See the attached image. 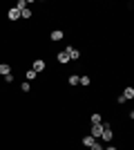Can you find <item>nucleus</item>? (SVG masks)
<instances>
[{
    "label": "nucleus",
    "instance_id": "1",
    "mask_svg": "<svg viewBox=\"0 0 134 150\" xmlns=\"http://www.w3.org/2000/svg\"><path fill=\"white\" fill-rule=\"evenodd\" d=\"M105 125H107V123H92V134H89V137H94V139H101L103 130H105Z\"/></svg>",
    "mask_w": 134,
    "mask_h": 150
},
{
    "label": "nucleus",
    "instance_id": "2",
    "mask_svg": "<svg viewBox=\"0 0 134 150\" xmlns=\"http://www.w3.org/2000/svg\"><path fill=\"white\" fill-rule=\"evenodd\" d=\"M65 52H67L69 61H78V58H81V52H78L76 47H65Z\"/></svg>",
    "mask_w": 134,
    "mask_h": 150
},
{
    "label": "nucleus",
    "instance_id": "3",
    "mask_svg": "<svg viewBox=\"0 0 134 150\" xmlns=\"http://www.w3.org/2000/svg\"><path fill=\"white\" fill-rule=\"evenodd\" d=\"M112 137H114V132H112V128H109V125H105V130H103L101 139H103V141H107V144H112Z\"/></svg>",
    "mask_w": 134,
    "mask_h": 150
},
{
    "label": "nucleus",
    "instance_id": "4",
    "mask_svg": "<svg viewBox=\"0 0 134 150\" xmlns=\"http://www.w3.org/2000/svg\"><path fill=\"white\" fill-rule=\"evenodd\" d=\"M45 67H47V65H45V61H34V65H32V69L34 72H36V74H40V72H45Z\"/></svg>",
    "mask_w": 134,
    "mask_h": 150
},
{
    "label": "nucleus",
    "instance_id": "5",
    "mask_svg": "<svg viewBox=\"0 0 134 150\" xmlns=\"http://www.w3.org/2000/svg\"><path fill=\"white\" fill-rule=\"evenodd\" d=\"M49 38H51V40H63V38H65V31L63 29H54L49 34Z\"/></svg>",
    "mask_w": 134,
    "mask_h": 150
},
{
    "label": "nucleus",
    "instance_id": "6",
    "mask_svg": "<svg viewBox=\"0 0 134 150\" xmlns=\"http://www.w3.org/2000/svg\"><path fill=\"white\" fill-rule=\"evenodd\" d=\"M121 96H123L125 101H132V99H134V88H125V90H123V94H121Z\"/></svg>",
    "mask_w": 134,
    "mask_h": 150
},
{
    "label": "nucleus",
    "instance_id": "7",
    "mask_svg": "<svg viewBox=\"0 0 134 150\" xmlns=\"http://www.w3.org/2000/svg\"><path fill=\"white\" fill-rule=\"evenodd\" d=\"M7 16H9V20H18L20 18V11L16 9V7H11V9L7 11Z\"/></svg>",
    "mask_w": 134,
    "mask_h": 150
},
{
    "label": "nucleus",
    "instance_id": "8",
    "mask_svg": "<svg viewBox=\"0 0 134 150\" xmlns=\"http://www.w3.org/2000/svg\"><path fill=\"white\" fill-rule=\"evenodd\" d=\"M0 74H2V76L11 74V65H9V63H0Z\"/></svg>",
    "mask_w": 134,
    "mask_h": 150
},
{
    "label": "nucleus",
    "instance_id": "9",
    "mask_svg": "<svg viewBox=\"0 0 134 150\" xmlns=\"http://www.w3.org/2000/svg\"><path fill=\"white\" fill-rule=\"evenodd\" d=\"M56 58H58V63H63V65H65V63H69V56H67V52H65V50H63V52H58V56H56Z\"/></svg>",
    "mask_w": 134,
    "mask_h": 150
},
{
    "label": "nucleus",
    "instance_id": "10",
    "mask_svg": "<svg viewBox=\"0 0 134 150\" xmlns=\"http://www.w3.org/2000/svg\"><path fill=\"white\" fill-rule=\"evenodd\" d=\"M94 141H96V139L89 137V134H87V137H83V146H85V148H92V144H94Z\"/></svg>",
    "mask_w": 134,
    "mask_h": 150
},
{
    "label": "nucleus",
    "instance_id": "11",
    "mask_svg": "<svg viewBox=\"0 0 134 150\" xmlns=\"http://www.w3.org/2000/svg\"><path fill=\"white\" fill-rule=\"evenodd\" d=\"M20 18H32V9H29V7L20 9Z\"/></svg>",
    "mask_w": 134,
    "mask_h": 150
},
{
    "label": "nucleus",
    "instance_id": "12",
    "mask_svg": "<svg viewBox=\"0 0 134 150\" xmlns=\"http://www.w3.org/2000/svg\"><path fill=\"white\" fill-rule=\"evenodd\" d=\"M89 83H92L89 76H78V85H89Z\"/></svg>",
    "mask_w": 134,
    "mask_h": 150
},
{
    "label": "nucleus",
    "instance_id": "13",
    "mask_svg": "<svg viewBox=\"0 0 134 150\" xmlns=\"http://www.w3.org/2000/svg\"><path fill=\"white\" fill-rule=\"evenodd\" d=\"M36 76H38V74H36L34 69H29V72H27V74H25V79H27V83H32L34 79H36Z\"/></svg>",
    "mask_w": 134,
    "mask_h": 150
},
{
    "label": "nucleus",
    "instance_id": "14",
    "mask_svg": "<svg viewBox=\"0 0 134 150\" xmlns=\"http://www.w3.org/2000/svg\"><path fill=\"white\" fill-rule=\"evenodd\" d=\"M29 90H32V83L22 81V85H20V92H29Z\"/></svg>",
    "mask_w": 134,
    "mask_h": 150
},
{
    "label": "nucleus",
    "instance_id": "15",
    "mask_svg": "<svg viewBox=\"0 0 134 150\" xmlns=\"http://www.w3.org/2000/svg\"><path fill=\"white\" fill-rule=\"evenodd\" d=\"M27 5H29L27 0H18V2H16V9H18V11H20V9H25Z\"/></svg>",
    "mask_w": 134,
    "mask_h": 150
},
{
    "label": "nucleus",
    "instance_id": "16",
    "mask_svg": "<svg viewBox=\"0 0 134 150\" xmlns=\"http://www.w3.org/2000/svg\"><path fill=\"white\" fill-rule=\"evenodd\" d=\"M67 83H69V85H78V76H76V74H72L69 79H67Z\"/></svg>",
    "mask_w": 134,
    "mask_h": 150
},
{
    "label": "nucleus",
    "instance_id": "17",
    "mask_svg": "<svg viewBox=\"0 0 134 150\" xmlns=\"http://www.w3.org/2000/svg\"><path fill=\"white\" fill-rule=\"evenodd\" d=\"M92 123H103L101 114H92Z\"/></svg>",
    "mask_w": 134,
    "mask_h": 150
},
{
    "label": "nucleus",
    "instance_id": "18",
    "mask_svg": "<svg viewBox=\"0 0 134 150\" xmlns=\"http://www.w3.org/2000/svg\"><path fill=\"white\" fill-rule=\"evenodd\" d=\"M89 150H103V146L98 144V141H94V144H92V148H89Z\"/></svg>",
    "mask_w": 134,
    "mask_h": 150
},
{
    "label": "nucleus",
    "instance_id": "19",
    "mask_svg": "<svg viewBox=\"0 0 134 150\" xmlns=\"http://www.w3.org/2000/svg\"><path fill=\"white\" fill-rule=\"evenodd\" d=\"M5 83H13V74H7L5 76Z\"/></svg>",
    "mask_w": 134,
    "mask_h": 150
},
{
    "label": "nucleus",
    "instance_id": "20",
    "mask_svg": "<svg viewBox=\"0 0 134 150\" xmlns=\"http://www.w3.org/2000/svg\"><path fill=\"white\" fill-rule=\"evenodd\" d=\"M103 150H116V148H114V146H112V144H109V146H105V148H103Z\"/></svg>",
    "mask_w": 134,
    "mask_h": 150
}]
</instances>
